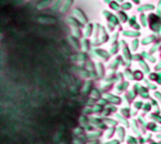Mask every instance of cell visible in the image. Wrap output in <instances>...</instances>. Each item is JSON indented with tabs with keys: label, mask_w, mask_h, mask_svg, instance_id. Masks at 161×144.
Wrapping results in <instances>:
<instances>
[{
	"label": "cell",
	"mask_w": 161,
	"mask_h": 144,
	"mask_svg": "<svg viewBox=\"0 0 161 144\" xmlns=\"http://www.w3.org/2000/svg\"><path fill=\"white\" fill-rule=\"evenodd\" d=\"M14 0H0V6L1 7H6L8 5H11Z\"/></svg>",
	"instance_id": "6da1fadb"
},
{
	"label": "cell",
	"mask_w": 161,
	"mask_h": 144,
	"mask_svg": "<svg viewBox=\"0 0 161 144\" xmlns=\"http://www.w3.org/2000/svg\"><path fill=\"white\" fill-rule=\"evenodd\" d=\"M24 3V0H14L13 3L11 4V6H20Z\"/></svg>",
	"instance_id": "7a4b0ae2"
},
{
	"label": "cell",
	"mask_w": 161,
	"mask_h": 144,
	"mask_svg": "<svg viewBox=\"0 0 161 144\" xmlns=\"http://www.w3.org/2000/svg\"><path fill=\"white\" fill-rule=\"evenodd\" d=\"M49 1H50V0H44V1L42 0L41 2H39V3H38V8H39V9H41V8L45 7V5L48 4V3H49Z\"/></svg>",
	"instance_id": "3957f363"
}]
</instances>
